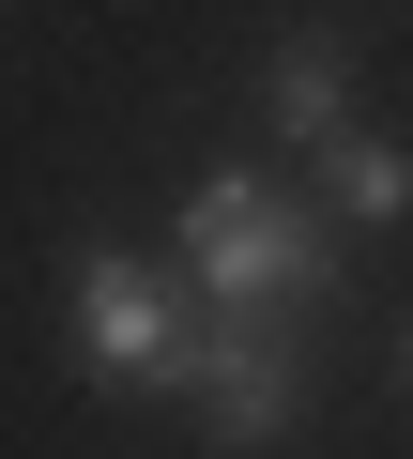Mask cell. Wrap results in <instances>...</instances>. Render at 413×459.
Segmentation results:
<instances>
[{
	"label": "cell",
	"mask_w": 413,
	"mask_h": 459,
	"mask_svg": "<svg viewBox=\"0 0 413 459\" xmlns=\"http://www.w3.org/2000/svg\"><path fill=\"white\" fill-rule=\"evenodd\" d=\"M168 246H184L199 307H230V322H291V307H322V291H337L322 214H306V199H276L261 169H199V184H184V214H168Z\"/></svg>",
	"instance_id": "obj_1"
},
{
	"label": "cell",
	"mask_w": 413,
	"mask_h": 459,
	"mask_svg": "<svg viewBox=\"0 0 413 459\" xmlns=\"http://www.w3.org/2000/svg\"><path fill=\"white\" fill-rule=\"evenodd\" d=\"M168 383L199 398V429H215L230 459L291 444V413H306V368H291V322H230V307H199V322H184Z\"/></svg>",
	"instance_id": "obj_2"
},
{
	"label": "cell",
	"mask_w": 413,
	"mask_h": 459,
	"mask_svg": "<svg viewBox=\"0 0 413 459\" xmlns=\"http://www.w3.org/2000/svg\"><path fill=\"white\" fill-rule=\"evenodd\" d=\"M168 352H184L168 276H153L138 246H77V368H92L108 398H153V383H168Z\"/></svg>",
	"instance_id": "obj_3"
},
{
	"label": "cell",
	"mask_w": 413,
	"mask_h": 459,
	"mask_svg": "<svg viewBox=\"0 0 413 459\" xmlns=\"http://www.w3.org/2000/svg\"><path fill=\"white\" fill-rule=\"evenodd\" d=\"M276 123H291V138H337V123H352V62H337V47H276Z\"/></svg>",
	"instance_id": "obj_4"
},
{
	"label": "cell",
	"mask_w": 413,
	"mask_h": 459,
	"mask_svg": "<svg viewBox=\"0 0 413 459\" xmlns=\"http://www.w3.org/2000/svg\"><path fill=\"white\" fill-rule=\"evenodd\" d=\"M398 199H413L398 138H337V214H352V230H398Z\"/></svg>",
	"instance_id": "obj_5"
}]
</instances>
